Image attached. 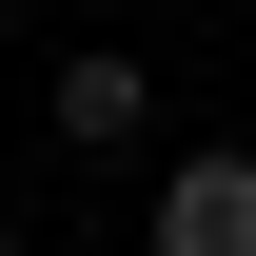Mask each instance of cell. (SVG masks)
<instances>
[{
	"mask_svg": "<svg viewBox=\"0 0 256 256\" xmlns=\"http://www.w3.org/2000/svg\"><path fill=\"white\" fill-rule=\"evenodd\" d=\"M158 256H256V158H236V138L158 178Z\"/></svg>",
	"mask_w": 256,
	"mask_h": 256,
	"instance_id": "1",
	"label": "cell"
},
{
	"mask_svg": "<svg viewBox=\"0 0 256 256\" xmlns=\"http://www.w3.org/2000/svg\"><path fill=\"white\" fill-rule=\"evenodd\" d=\"M40 118H60V138H79V158H118V138H138V118H158V79H138V60H118V40H98V60H60V79H40Z\"/></svg>",
	"mask_w": 256,
	"mask_h": 256,
	"instance_id": "2",
	"label": "cell"
},
{
	"mask_svg": "<svg viewBox=\"0 0 256 256\" xmlns=\"http://www.w3.org/2000/svg\"><path fill=\"white\" fill-rule=\"evenodd\" d=\"M0 256H20V217H0Z\"/></svg>",
	"mask_w": 256,
	"mask_h": 256,
	"instance_id": "3",
	"label": "cell"
}]
</instances>
